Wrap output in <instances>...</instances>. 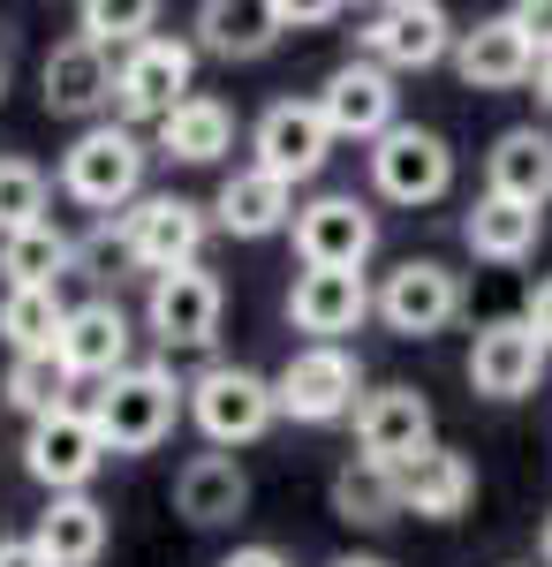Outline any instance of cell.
I'll list each match as a JSON object with an SVG mask.
<instances>
[{
	"label": "cell",
	"instance_id": "cell-1",
	"mask_svg": "<svg viewBox=\"0 0 552 567\" xmlns=\"http://www.w3.org/2000/svg\"><path fill=\"white\" fill-rule=\"evenodd\" d=\"M182 409H190V386L174 379L167 363H129L122 379H106L91 393V424H99L106 454H152L174 432Z\"/></svg>",
	"mask_w": 552,
	"mask_h": 567
},
{
	"label": "cell",
	"instance_id": "cell-2",
	"mask_svg": "<svg viewBox=\"0 0 552 567\" xmlns=\"http://www.w3.org/2000/svg\"><path fill=\"white\" fill-rule=\"evenodd\" d=\"M144 159H152V152L136 144V130L99 122V130H84L61 152V189H69L84 213H129L136 189H144Z\"/></svg>",
	"mask_w": 552,
	"mask_h": 567
},
{
	"label": "cell",
	"instance_id": "cell-3",
	"mask_svg": "<svg viewBox=\"0 0 552 567\" xmlns=\"http://www.w3.org/2000/svg\"><path fill=\"white\" fill-rule=\"evenodd\" d=\"M114 243H122V258L136 265V272H182V265H197V250H205V205L197 197H136L122 213V227H114Z\"/></svg>",
	"mask_w": 552,
	"mask_h": 567
},
{
	"label": "cell",
	"instance_id": "cell-4",
	"mask_svg": "<svg viewBox=\"0 0 552 567\" xmlns=\"http://www.w3.org/2000/svg\"><path fill=\"white\" fill-rule=\"evenodd\" d=\"M190 416H197V432L227 454V446H251V439L273 432L280 393H273V379H257L243 363H213V371L190 386Z\"/></svg>",
	"mask_w": 552,
	"mask_h": 567
},
{
	"label": "cell",
	"instance_id": "cell-5",
	"mask_svg": "<svg viewBox=\"0 0 552 567\" xmlns=\"http://www.w3.org/2000/svg\"><path fill=\"white\" fill-rule=\"evenodd\" d=\"M454 23H447V8H431V0H386L371 8L364 23H356V53L371 61V69H431V61H447L454 53Z\"/></svg>",
	"mask_w": 552,
	"mask_h": 567
},
{
	"label": "cell",
	"instance_id": "cell-6",
	"mask_svg": "<svg viewBox=\"0 0 552 567\" xmlns=\"http://www.w3.org/2000/svg\"><path fill=\"white\" fill-rule=\"evenodd\" d=\"M371 182H379L386 205H439L454 189V152L439 130H417V122H393V130L371 144Z\"/></svg>",
	"mask_w": 552,
	"mask_h": 567
},
{
	"label": "cell",
	"instance_id": "cell-7",
	"mask_svg": "<svg viewBox=\"0 0 552 567\" xmlns=\"http://www.w3.org/2000/svg\"><path fill=\"white\" fill-rule=\"evenodd\" d=\"M190 76H197V45L190 39H144L136 53H122V84H114V114L122 122H167L174 106L190 99Z\"/></svg>",
	"mask_w": 552,
	"mask_h": 567
},
{
	"label": "cell",
	"instance_id": "cell-8",
	"mask_svg": "<svg viewBox=\"0 0 552 567\" xmlns=\"http://www.w3.org/2000/svg\"><path fill=\"white\" fill-rule=\"evenodd\" d=\"M273 393H280V416H296V424H340L364 401V371L348 349H296L280 363Z\"/></svg>",
	"mask_w": 552,
	"mask_h": 567
},
{
	"label": "cell",
	"instance_id": "cell-9",
	"mask_svg": "<svg viewBox=\"0 0 552 567\" xmlns=\"http://www.w3.org/2000/svg\"><path fill=\"white\" fill-rule=\"evenodd\" d=\"M454 310H462V272H447L439 258H401L379 280V318H386V333H401V341L447 333Z\"/></svg>",
	"mask_w": 552,
	"mask_h": 567
},
{
	"label": "cell",
	"instance_id": "cell-10",
	"mask_svg": "<svg viewBox=\"0 0 552 567\" xmlns=\"http://www.w3.org/2000/svg\"><path fill=\"white\" fill-rule=\"evenodd\" d=\"M251 144H257V167L273 182H310L326 159H334V130H326V114H318V99H273L265 114H257V130H251Z\"/></svg>",
	"mask_w": 552,
	"mask_h": 567
},
{
	"label": "cell",
	"instance_id": "cell-11",
	"mask_svg": "<svg viewBox=\"0 0 552 567\" xmlns=\"http://www.w3.org/2000/svg\"><path fill=\"white\" fill-rule=\"evenodd\" d=\"M219 310H227V288H219L205 265H182V272H160V280H152L144 326H152V341H167V349H213Z\"/></svg>",
	"mask_w": 552,
	"mask_h": 567
},
{
	"label": "cell",
	"instance_id": "cell-12",
	"mask_svg": "<svg viewBox=\"0 0 552 567\" xmlns=\"http://www.w3.org/2000/svg\"><path fill=\"white\" fill-rule=\"evenodd\" d=\"M545 355L552 349L538 341L530 318H492L469 341V386L484 393V401H522V393H538V379H545Z\"/></svg>",
	"mask_w": 552,
	"mask_h": 567
},
{
	"label": "cell",
	"instance_id": "cell-13",
	"mask_svg": "<svg viewBox=\"0 0 552 567\" xmlns=\"http://www.w3.org/2000/svg\"><path fill=\"white\" fill-rule=\"evenodd\" d=\"M379 250V219L356 197H310L296 213V258L303 272H364V258Z\"/></svg>",
	"mask_w": 552,
	"mask_h": 567
},
{
	"label": "cell",
	"instance_id": "cell-14",
	"mask_svg": "<svg viewBox=\"0 0 552 567\" xmlns=\"http://www.w3.org/2000/svg\"><path fill=\"white\" fill-rule=\"evenodd\" d=\"M99 462H106V446H99V424H91V409H53L31 424L23 439V470L61 499V492H84L99 477Z\"/></svg>",
	"mask_w": 552,
	"mask_h": 567
},
{
	"label": "cell",
	"instance_id": "cell-15",
	"mask_svg": "<svg viewBox=\"0 0 552 567\" xmlns=\"http://www.w3.org/2000/svg\"><path fill=\"white\" fill-rule=\"evenodd\" d=\"M356 446H364V462H379V470H401V462H417L431 439V401L417 386H379L356 401Z\"/></svg>",
	"mask_w": 552,
	"mask_h": 567
},
{
	"label": "cell",
	"instance_id": "cell-16",
	"mask_svg": "<svg viewBox=\"0 0 552 567\" xmlns=\"http://www.w3.org/2000/svg\"><path fill=\"white\" fill-rule=\"evenodd\" d=\"M371 310L379 296L364 272H296V288H288V326L310 333V349H340V333H356Z\"/></svg>",
	"mask_w": 552,
	"mask_h": 567
},
{
	"label": "cell",
	"instance_id": "cell-17",
	"mask_svg": "<svg viewBox=\"0 0 552 567\" xmlns=\"http://www.w3.org/2000/svg\"><path fill=\"white\" fill-rule=\"evenodd\" d=\"M318 114H326L334 136L379 144V136L393 130V114H401V91H393V76L371 69V61H340L334 76H326V91H318Z\"/></svg>",
	"mask_w": 552,
	"mask_h": 567
},
{
	"label": "cell",
	"instance_id": "cell-18",
	"mask_svg": "<svg viewBox=\"0 0 552 567\" xmlns=\"http://www.w3.org/2000/svg\"><path fill=\"white\" fill-rule=\"evenodd\" d=\"M39 84H45V114H99V106H114L122 61H114L106 45H91L84 31H76V39H61L53 53H45Z\"/></svg>",
	"mask_w": 552,
	"mask_h": 567
},
{
	"label": "cell",
	"instance_id": "cell-19",
	"mask_svg": "<svg viewBox=\"0 0 552 567\" xmlns=\"http://www.w3.org/2000/svg\"><path fill=\"white\" fill-rule=\"evenodd\" d=\"M129 341H136V333H129V310L106 303V296H91V303L69 310L61 349H53V355H61L69 379H99V386H106V379H122V371H129Z\"/></svg>",
	"mask_w": 552,
	"mask_h": 567
},
{
	"label": "cell",
	"instance_id": "cell-20",
	"mask_svg": "<svg viewBox=\"0 0 552 567\" xmlns=\"http://www.w3.org/2000/svg\"><path fill=\"white\" fill-rule=\"evenodd\" d=\"M454 76L469 91H522V84H538V53L514 31V16H484L477 31L454 39Z\"/></svg>",
	"mask_w": 552,
	"mask_h": 567
},
{
	"label": "cell",
	"instance_id": "cell-21",
	"mask_svg": "<svg viewBox=\"0 0 552 567\" xmlns=\"http://www.w3.org/2000/svg\"><path fill=\"white\" fill-rule=\"evenodd\" d=\"M243 507H251V477H243V462L235 454H190L182 470H174V515L197 529H219V523H243Z\"/></svg>",
	"mask_w": 552,
	"mask_h": 567
},
{
	"label": "cell",
	"instance_id": "cell-22",
	"mask_svg": "<svg viewBox=\"0 0 552 567\" xmlns=\"http://www.w3.org/2000/svg\"><path fill=\"white\" fill-rule=\"evenodd\" d=\"M393 492H401V515H425V523H454L469 499H477V470L454 446H425L417 462L393 470Z\"/></svg>",
	"mask_w": 552,
	"mask_h": 567
},
{
	"label": "cell",
	"instance_id": "cell-23",
	"mask_svg": "<svg viewBox=\"0 0 552 567\" xmlns=\"http://www.w3.org/2000/svg\"><path fill=\"white\" fill-rule=\"evenodd\" d=\"M484 197H508L545 213L552 205V136L545 130H500L484 152Z\"/></svg>",
	"mask_w": 552,
	"mask_h": 567
},
{
	"label": "cell",
	"instance_id": "cell-24",
	"mask_svg": "<svg viewBox=\"0 0 552 567\" xmlns=\"http://www.w3.org/2000/svg\"><path fill=\"white\" fill-rule=\"evenodd\" d=\"M296 189L288 182H273L265 167H243V175L219 182L213 197V219L227 227V235H243V243H265V235H280V227H296Z\"/></svg>",
	"mask_w": 552,
	"mask_h": 567
},
{
	"label": "cell",
	"instance_id": "cell-25",
	"mask_svg": "<svg viewBox=\"0 0 552 567\" xmlns=\"http://www.w3.org/2000/svg\"><path fill=\"white\" fill-rule=\"evenodd\" d=\"M31 545H39L45 567H99V553H106V507L91 492H61L39 515Z\"/></svg>",
	"mask_w": 552,
	"mask_h": 567
},
{
	"label": "cell",
	"instance_id": "cell-26",
	"mask_svg": "<svg viewBox=\"0 0 552 567\" xmlns=\"http://www.w3.org/2000/svg\"><path fill=\"white\" fill-rule=\"evenodd\" d=\"M197 45L219 61H257L280 45V8L273 0H205L197 8Z\"/></svg>",
	"mask_w": 552,
	"mask_h": 567
},
{
	"label": "cell",
	"instance_id": "cell-27",
	"mask_svg": "<svg viewBox=\"0 0 552 567\" xmlns=\"http://www.w3.org/2000/svg\"><path fill=\"white\" fill-rule=\"evenodd\" d=\"M538 235H545V213L508 205V197H477V205H469V219H462V243L484 265H522L530 250H538Z\"/></svg>",
	"mask_w": 552,
	"mask_h": 567
},
{
	"label": "cell",
	"instance_id": "cell-28",
	"mask_svg": "<svg viewBox=\"0 0 552 567\" xmlns=\"http://www.w3.org/2000/svg\"><path fill=\"white\" fill-rule=\"evenodd\" d=\"M227 144H235V114L219 99H205V91H190L167 122H160V152L182 159V167H213Z\"/></svg>",
	"mask_w": 552,
	"mask_h": 567
},
{
	"label": "cell",
	"instance_id": "cell-29",
	"mask_svg": "<svg viewBox=\"0 0 552 567\" xmlns=\"http://www.w3.org/2000/svg\"><path fill=\"white\" fill-rule=\"evenodd\" d=\"M61 326H69L61 288H8L0 296V341H8V355H53L61 349Z\"/></svg>",
	"mask_w": 552,
	"mask_h": 567
},
{
	"label": "cell",
	"instance_id": "cell-30",
	"mask_svg": "<svg viewBox=\"0 0 552 567\" xmlns=\"http://www.w3.org/2000/svg\"><path fill=\"white\" fill-rule=\"evenodd\" d=\"M334 515L348 529H379L401 515V492H393V470H379V462H340L334 470Z\"/></svg>",
	"mask_w": 552,
	"mask_h": 567
},
{
	"label": "cell",
	"instance_id": "cell-31",
	"mask_svg": "<svg viewBox=\"0 0 552 567\" xmlns=\"http://www.w3.org/2000/svg\"><path fill=\"white\" fill-rule=\"evenodd\" d=\"M69 265H76V243H69L53 219H39V227H23V235L0 243V272H8V288H53Z\"/></svg>",
	"mask_w": 552,
	"mask_h": 567
},
{
	"label": "cell",
	"instance_id": "cell-32",
	"mask_svg": "<svg viewBox=\"0 0 552 567\" xmlns=\"http://www.w3.org/2000/svg\"><path fill=\"white\" fill-rule=\"evenodd\" d=\"M69 386H76V379L61 371V355H16L8 379H0V401H8L16 416L39 424V416H53V409H69V401H61Z\"/></svg>",
	"mask_w": 552,
	"mask_h": 567
},
{
	"label": "cell",
	"instance_id": "cell-33",
	"mask_svg": "<svg viewBox=\"0 0 552 567\" xmlns=\"http://www.w3.org/2000/svg\"><path fill=\"white\" fill-rule=\"evenodd\" d=\"M76 23H84V39L106 45V53H114V45L136 53L144 39H160V8H152V0H84Z\"/></svg>",
	"mask_w": 552,
	"mask_h": 567
},
{
	"label": "cell",
	"instance_id": "cell-34",
	"mask_svg": "<svg viewBox=\"0 0 552 567\" xmlns=\"http://www.w3.org/2000/svg\"><path fill=\"white\" fill-rule=\"evenodd\" d=\"M45 219V167L39 159H0V243Z\"/></svg>",
	"mask_w": 552,
	"mask_h": 567
},
{
	"label": "cell",
	"instance_id": "cell-35",
	"mask_svg": "<svg viewBox=\"0 0 552 567\" xmlns=\"http://www.w3.org/2000/svg\"><path fill=\"white\" fill-rule=\"evenodd\" d=\"M508 16H514V31L530 39V53L552 61V0H522V8H508Z\"/></svg>",
	"mask_w": 552,
	"mask_h": 567
},
{
	"label": "cell",
	"instance_id": "cell-36",
	"mask_svg": "<svg viewBox=\"0 0 552 567\" xmlns=\"http://www.w3.org/2000/svg\"><path fill=\"white\" fill-rule=\"evenodd\" d=\"M280 31H310V23H340V0H273Z\"/></svg>",
	"mask_w": 552,
	"mask_h": 567
},
{
	"label": "cell",
	"instance_id": "cell-37",
	"mask_svg": "<svg viewBox=\"0 0 552 567\" xmlns=\"http://www.w3.org/2000/svg\"><path fill=\"white\" fill-rule=\"evenodd\" d=\"M522 318L538 326V341H545V349H552V272H545V280H538V288H530V303H522Z\"/></svg>",
	"mask_w": 552,
	"mask_h": 567
},
{
	"label": "cell",
	"instance_id": "cell-38",
	"mask_svg": "<svg viewBox=\"0 0 552 567\" xmlns=\"http://www.w3.org/2000/svg\"><path fill=\"white\" fill-rule=\"evenodd\" d=\"M219 567H288V560H280L273 545H235V553H227Z\"/></svg>",
	"mask_w": 552,
	"mask_h": 567
},
{
	"label": "cell",
	"instance_id": "cell-39",
	"mask_svg": "<svg viewBox=\"0 0 552 567\" xmlns=\"http://www.w3.org/2000/svg\"><path fill=\"white\" fill-rule=\"evenodd\" d=\"M0 567H45V560H39L31 537H8V545H0Z\"/></svg>",
	"mask_w": 552,
	"mask_h": 567
},
{
	"label": "cell",
	"instance_id": "cell-40",
	"mask_svg": "<svg viewBox=\"0 0 552 567\" xmlns=\"http://www.w3.org/2000/svg\"><path fill=\"white\" fill-rule=\"evenodd\" d=\"M334 567H393V560H379V553H340Z\"/></svg>",
	"mask_w": 552,
	"mask_h": 567
},
{
	"label": "cell",
	"instance_id": "cell-41",
	"mask_svg": "<svg viewBox=\"0 0 552 567\" xmlns=\"http://www.w3.org/2000/svg\"><path fill=\"white\" fill-rule=\"evenodd\" d=\"M538 99L552 106V61H538Z\"/></svg>",
	"mask_w": 552,
	"mask_h": 567
},
{
	"label": "cell",
	"instance_id": "cell-42",
	"mask_svg": "<svg viewBox=\"0 0 552 567\" xmlns=\"http://www.w3.org/2000/svg\"><path fill=\"white\" fill-rule=\"evenodd\" d=\"M538 553H545V567H552V515H545V529H538Z\"/></svg>",
	"mask_w": 552,
	"mask_h": 567
},
{
	"label": "cell",
	"instance_id": "cell-43",
	"mask_svg": "<svg viewBox=\"0 0 552 567\" xmlns=\"http://www.w3.org/2000/svg\"><path fill=\"white\" fill-rule=\"evenodd\" d=\"M0 91H8V61H0Z\"/></svg>",
	"mask_w": 552,
	"mask_h": 567
}]
</instances>
